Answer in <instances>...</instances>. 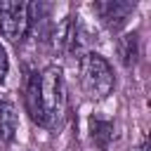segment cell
<instances>
[{"mask_svg": "<svg viewBox=\"0 0 151 151\" xmlns=\"http://www.w3.org/2000/svg\"><path fill=\"white\" fill-rule=\"evenodd\" d=\"M120 57L125 66H132L137 59V35H125L120 40Z\"/></svg>", "mask_w": 151, "mask_h": 151, "instance_id": "cell-8", "label": "cell"}, {"mask_svg": "<svg viewBox=\"0 0 151 151\" xmlns=\"http://www.w3.org/2000/svg\"><path fill=\"white\" fill-rule=\"evenodd\" d=\"M38 99H40V116L42 125L54 127L64 116V76L57 66H47L38 76Z\"/></svg>", "mask_w": 151, "mask_h": 151, "instance_id": "cell-1", "label": "cell"}, {"mask_svg": "<svg viewBox=\"0 0 151 151\" xmlns=\"http://www.w3.org/2000/svg\"><path fill=\"white\" fill-rule=\"evenodd\" d=\"M94 9H97L99 17L104 19V24L116 31V28H120V26L127 21V17L132 14L134 5L127 2V0H106V2H97Z\"/></svg>", "mask_w": 151, "mask_h": 151, "instance_id": "cell-4", "label": "cell"}, {"mask_svg": "<svg viewBox=\"0 0 151 151\" xmlns=\"http://www.w3.org/2000/svg\"><path fill=\"white\" fill-rule=\"evenodd\" d=\"M76 42V19L73 17H66L61 19L57 26H54V33H52V47L61 54H66Z\"/></svg>", "mask_w": 151, "mask_h": 151, "instance_id": "cell-5", "label": "cell"}, {"mask_svg": "<svg viewBox=\"0 0 151 151\" xmlns=\"http://www.w3.org/2000/svg\"><path fill=\"white\" fill-rule=\"evenodd\" d=\"M90 130H92V142L101 151H106L111 139H113V125L106 118H101V116H92L90 118Z\"/></svg>", "mask_w": 151, "mask_h": 151, "instance_id": "cell-7", "label": "cell"}, {"mask_svg": "<svg viewBox=\"0 0 151 151\" xmlns=\"http://www.w3.org/2000/svg\"><path fill=\"white\" fill-rule=\"evenodd\" d=\"M7 71H9V59H7V52H5V47L0 45V83L7 78Z\"/></svg>", "mask_w": 151, "mask_h": 151, "instance_id": "cell-9", "label": "cell"}, {"mask_svg": "<svg viewBox=\"0 0 151 151\" xmlns=\"http://www.w3.org/2000/svg\"><path fill=\"white\" fill-rule=\"evenodd\" d=\"M134 151H146V142H142V144H139V146H137Z\"/></svg>", "mask_w": 151, "mask_h": 151, "instance_id": "cell-10", "label": "cell"}, {"mask_svg": "<svg viewBox=\"0 0 151 151\" xmlns=\"http://www.w3.org/2000/svg\"><path fill=\"white\" fill-rule=\"evenodd\" d=\"M31 5L28 2H0V33L9 42H19L31 31Z\"/></svg>", "mask_w": 151, "mask_h": 151, "instance_id": "cell-3", "label": "cell"}, {"mask_svg": "<svg viewBox=\"0 0 151 151\" xmlns=\"http://www.w3.org/2000/svg\"><path fill=\"white\" fill-rule=\"evenodd\" d=\"M17 125H19V120H17L14 104L0 97V142L9 144L17 134Z\"/></svg>", "mask_w": 151, "mask_h": 151, "instance_id": "cell-6", "label": "cell"}, {"mask_svg": "<svg viewBox=\"0 0 151 151\" xmlns=\"http://www.w3.org/2000/svg\"><path fill=\"white\" fill-rule=\"evenodd\" d=\"M78 73H80V85L90 99H104L106 94H111L116 85L111 64L101 54H94V52H87L80 57Z\"/></svg>", "mask_w": 151, "mask_h": 151, "instance_id": "cell-2", "label": "cell"}]
</instances>
